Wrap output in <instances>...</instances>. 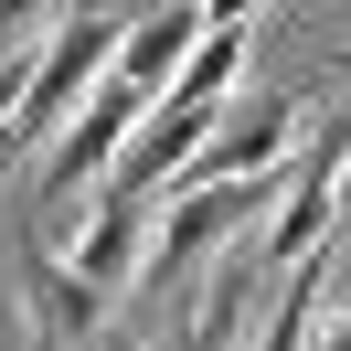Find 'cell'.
<instances>
[{"label": "cell", "instance_id": "obj_4", "mask_svg": "<svg viewBox=\"0 0 351 351\" xmlns=\"http://www.w3.org/2000/svg\"><path fill=\"white\" fill-rule=\"evenodd\" d=\"M138 117H149V96H138V86H117V75H107V86L86 96V117H75L64 138H53V160H43V202H75V192H86V181H96V192H107V171H117V160H128V138H138Z\"/></svg>", "mask_w": 351, "mask_h": 351}, {"label": "cell", "instance_id": "obj_3", "mask_svg": "<svg viewBox=\"0 0 351 351\" xmlns=\"http://www.w3.org/2000/svg\"><path fill=\"white\" fill-rule=\"evenodd\" d=\"M298 96H256V107H223L213 117V138H202V160L181 171V192H202V181H266V171H287L298 160Z\"/></svg>", "mask_w": 351, "mask_h": 351}, {"label": "cell", "instance_id": "obj_8", "mask_svg": "<svg viewBox=\"0 0 351 351\" xmlns=\"http://www.w3.org/2000/svg\"><path fill=\"white\" fill-rule=\"evenodd\" d=\"M64 266L96 287V298L138 287V266H149V213H128V202H96V213H86V245H75Z\"/></svg>", "mask_w": 351, "mask_h": 351}, {"label": "cell", "instance_id": "obj_10", "mask_svg": "<svg viewBox=\"0 0 351 351\" xmlns=\"http://www.w3.org/2000/svg\"><path fill=\"white\" fill-rule=\"evenodd\" d=\"M22 86H32V53H22V43H0V128L22 117Z\"/></svg>", "mask_w": 351, "mask_h": 351}, {"label": "cell", "instance_id": "obj_13", "mask_svg": "<svg viewBox=\"0 0 351 351\" xmlns=\"http://www.w3.org/2000/svg\"><path fill=\"white\" fill-rule=\"evenodd\" d=\"M341 223H351V171H341Z\"/></svg>", "mask_w": 351, "mask_h": 351}, {"label": "cell", "instance_id": "obj_7", "mask_svg": "<svg viewBox=\"0 0 351 351\" xmlns=\"http://www.w3.org/2000/svg\"><path fill=\"white\" fill-rule=\"evenodd\" d=\"M245 53H256V22H245V11H213V22H202V43H192V64L171 75V107H234V75H245Z\"/></svg>", "mask_w": 351, "mask_h": 351}, {"label": "cell", "instance_id": "obj_15", "mask_svg": "<svg viewBox=\"0 0 351 351\" xmlns=\"http://www.w3.org/2000/svg\"><path fill=\"white\" fill-rule=\"evenodd\" d=\"M341 128H351V96H341Z\"/></svg>", "mask_w": 351, "mask_h": 351}, {"label": "cell", "instance_id": "obj_9", "mask_svg": "<svg viewBox=\"0 0 351 351\" xmlns=\"http://www.w3.org/2000/svg\"><path fill=\"white\" fill-rule=\"evenodd\" d=\"M319 298H330V287H319V266H298V277H287V298L266 308V330H256L245 351H308V330H319Z\"/></svg>", "mask_w": 351, "mask_h": 351}, {"label": "cell", "instance_id": "obj_12", "mask_svg": "<svg viewBox=\"0 0 351 351\" xmlns=\"http://www.w3.org/2000/svg\"><path fill=\"white\" fill-rule=\"evenodd\" d=\"M308 341H319V351H351V308H330V319L308 330Z\"/></svg>", "mask_w": 351, "mask_h": 351}, {"label": "cell", "instance_id": "obj_6", "mask_svg": "<svg viewBox=\"0 0 351 351\" xmlns=\"http://www.w3.org/2000/svg\"><path fill=\"white\" fill-rule=\"evenodd\" d=\"M202 22H213V11H192V0H160V11H128V43H117V86H138V96L160 107V96H171V75L192 64Z\"/></svg>", "mask_w": 351, "mask_h": 351}, {"label": "cell", "instance_id": "obj_14", "mask_svg": "<svg viewBox=\"0 0 351 351\" xmlns=\"http://www.w3.org/2000/svg\"><path fill=\"white\" fill-rule=\"evenodd\" d=\"M0 181H11V149H0Z\"/></svg>", "mask_w": 351, "mask_h": 351}, {"label": "cell", "instance_id": "obj_2", "mask_svg": "<svg viewBox=\"0 0 351 351\" xmlns=\"http://www.w3.org/2000/svg\"><path fill=\"white\" fill-rule=\"evenodd\" d=\"M341 171H351V128L330 117V128H308V149L287 160V192H277V213L256 223V256H245V266H277V277L319 266L330 223H341Z\"/></svg>", "mask_w": 351, "mask_h": 351}, {"label": "cell", "instance_id": "obj_5", "mask_svg": "<svg viewBox=\"0 0 351 351\" xmlns=\"http://www.w3.org/2000/svg\"><path fill=\"white\" fill-rule=\"evenodd\" d=\"M22 308H32V351H75L96 319H107V298H96L43 234H22Z\"/></svg>", "mask_w": 351, "mask_h": 351}, {"label": "cell", "instance_id": "obj_11", "mask_svg": "<svg viewBox=\"0 0 351 351\" xmlns=\"http://www.w3.org/2000/svg\"><path fill=\"white\" fill-rule=\"evenodd\" d=\"M149 351H213V341H202V319H171V330H160Z\"/></svg>", "mask_w": 351, "mask_h": 351}, {"label": "cell", "instance_id": "obj_1", "mask_svg": "<svg viewBox=\"0 0 351 351\" xmlns=\"http://www.w3.org/2000/svg\"><path fill=\"white\" fill-rule=\"evenodd\" d=\"M117 43H128V11H53V32L32 43V86H22V117L0 128V149H53V138L86 117V96L117 75Z\"/></svg>", "mask_w": 351, "mask_h": 351}]
</instances>
